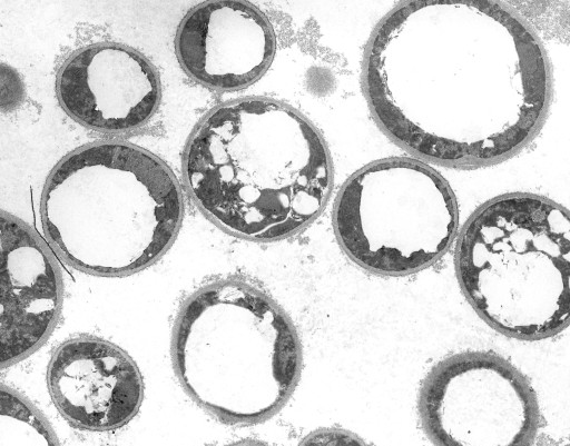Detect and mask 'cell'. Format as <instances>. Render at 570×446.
Masks as SVG:
<instances>
[{
  "label": "cell",
  "instance_id": "13",
  "mask_svg": "<svg viewBox=\"0 0 570 446\" xmlns=\"http://www.w3.org/2000/svg\"><path fill=\"white\" fill-rule=\"evenodd\" d=\"M298 446H367L353 433L338 428H323L307 435Z\"/></svg>",
  "mask_w": 570,
  "mask_h": 446
},
{
  "label": "cell",
  "instance_id": "4",
  "mask_svg": "<svg viewBox=\"0 0 570 446\" xmlns=\"http://www.w3.org/2000/svg\"><path fill=\"white\" fill-rule=\"evenodd\" d=\"M171 361L198 406L224 423L253 425L287 402L303 355L283 308L257 287L228 278L199 287L183 303Z\"/></svg>",
  "mask_w": 570,
  "mask_h": 446
},
{
  "label": "cell",
  "instance_id": "6",
  "mask_svg": "<svg viewBox=\"0 0 570 446\" xmlns=\"http://www.w3.org/2000/svg\"><path fill=\"white\" fill-rule=\"evenodd\" d=\"M459 226L455 196L431 166L395 157L374 161L343 185L333 209L337 241L361 268L405 276L439 260Z\"/></svg>",
  "mask_w": 570,
  "mask_h": 446
},
{
  "label": "cell",
  "instance_id": "10",
  "mask_svg": "<svg viewBox=\"0 0 570 446\" xmlns=\"http://www.w3.org/2000/svg\"><path fill=\"white\" fill-rule=\"evenodd\" d=\"M184 70L217 90L245 88L271 66L276 38L266 16L243 1H209L193 8L176 33Z\"/></svg>",
  "mask_w": 570,
  "mask_h": 446
},
{
  "label": "cell",
  "instance_id": "3",
  "mask_svg": "<svg viewBox=\"0 0 570 446\" xmlns=\"http://www.w3.org/2000/svg\"><path fill=\"white\" fill-rule=\"evenodd\" d=\"M41 222L68 265L120 277L156 262L174 242L184 215L168 166L128 142L99 141L62 158L42 191Z\"/></svg>",
  "mask_w": 570,
  "mask_h": 446
},
{
  "label": "cell",
  "instance_id": "16",
  "mask_svg": "<svg viewBox=\"0 0 570 446\" xmlns=\"http://www.w3.org/2000/svg\"><path fill=\"white\" fill-rule=\"evenodd\" d=\"M567 446H570V445H567Z\"/></svg>",
  "mask_w": 570,
  "mask_h": 446
},
{
  "label": "cell",
  "instance_id": "2",
  "mask_svg": "<svg viewBox=\"0 0 570 446\" xmlns=\"http://www.w3.org/2000/svg\"><path fill=\"white\" fill-rule=\"evenodd\" d=\"M184 177L202 212L252 241L291 237L323 211L333 165L316 127L292 106L246 97L210 110L191 133Z\"/></svg>",
  "mask_w": 570,
  "mask_h": 446
},
{
  "label": "cell",
  "instance_id": "8",
  "mask_svg": "<svg viewBox=\"0 0 570 446\" xmlns=\"http://www.w3.org/2000/svg\"><path fill=\"white\" fill-rule=\"evenodd\" d=\"M56 90L72 119L109 133L142 127L160 101V81L150 61L130 47L109 42L69 56L58 71Z\"/></svg>",
  "mask_w": 570,
  "mask_h": 446
},
{
  "label": "cell",
  "instance_id": "15",
  "mask_svg": "<svg viewBox=\"0 0 570 446\" xmlns=\"http://www.w3.org/2000/svg\"><path fill=\"white\" fill-rule=\"evenodd\" d=\"M229 446H266V445L258 443V442H254V440H243V442H238L233 445H229Z\"/></svg>",
  "mask_w": 570,
  "mask_h": 446
},
{
  "label": "cell",
  "instance_id": "7",
  "mask_svg": "<svg viewBox=\"0 0 570 446\" xmlns=\"http://www.w3.org/2000/svg\"><path fill=\"white\" fill-rule=\"evenodd\" d=\"M419 415L434 446H532L540 425L528 379L488 351L440 361L422 384Z\"/></svg>",
  "mask_w": 570,
  "mask_h": 446
},
{
  "label": "cell",
  "instance_id": "1",
  "mask_svg": "<svg viewBox=\"0 0 570 446\" xmlns=\"http://www.w3.org/2000/svg\"><path fill=\"white\" fill-rule=\"evenodd\" d=\"M362 82L381 130L416 159L480 168L522 151L552 93L532 27L493 1H407L373 30Z\"/></svg>",
  "mask_w": 570,
  "mask_h": 446
},
{
  "label": "cell",
  "instance_id": "5",
  "mask_svg": "<svg viewBox=\"0 0 570 446\" xmlns=\"http://www.w3.org/2000/svg\"><path fill=\"white\" fill-rule=\"evenodd\" d=\"M455 271L498 333L519 340L561 333L570 325V211L529 192L487 201L458 237Z\"/></svg>",
  "mask_w": 570,
  "mask_h": 446
},
{
  "label": "cell",
  "instance_id": "12",
  "mask_svg": "<svg viewBox=\"0 0 570 446\" xmlns=\"http://www.w3.org/2000/svg\"><path fill=\"white\" fill-rule=\"evenodd\" d=\"M0 446H60L43 415L20 393L0 386Z\"/></svg>",
  "mask_w": 570,
  "mask_h": 446
},
{
  "label": "cell",
  "instance_id": "14",
  "mask_svg": "<svg viewBox=\"0 0 570 446\" xmlns=\"http://www.w3.org/2000/svg\"><path fill=\"white\" fill-rule=\"evenodd\" d=\"M1 69V90L8 89L9 92L4 99H1V107L3 110H9L19 103L22 96V87L14 71L4 65H2Z\"/></svg>",
  "mask_w": 570,
  "mask_h": 446
},
{
  "label": "cell",
  "instance_id": "11",
  "mask_svg": "<svg viewBox=\"0 0 570 446\" xmlns=\"http://www.w3.org/2000/svg\"><path fill=\"white\" fill-rule=\"evenodd\" d=\"M1 367L30 356L52 333L62 278L52 252L20 218L1 212Z\"/></svg>",
  "mask_w": 570,
  "mask_h": 446
},
{
  "label": "cell",
  "instance_id": "9",
  "mask_svg": "<svg viewBox=\"0 0 570 446\" xmlns=\"http://www.w3.org/2000/svg\"><path fill=\"white\" fill-rule=\"evenodd\" d=\"M47 379L59 413L87 430L122 427L138 413L144 398L136 363L117 345L95 336L60 344L50 358Z\"/></svg>",
  "mask_w": 570,
  "mask_h": 446
}]
</instances>
